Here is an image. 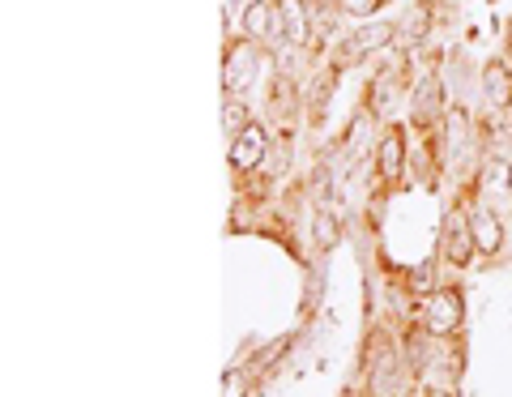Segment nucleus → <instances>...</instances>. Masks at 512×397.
Returning <instances> with one entry per match:
<instances>
[{
	"label": "nucleus",
	"instance_id": "obj_13",
	"mask_svg": "<svg viewBox=\"0 0 512 397\" xmlns=\"http://www.w3.org/2000/svg\"><path fill=\"white\" fill-rule=\"evenodd\" d=\"M406 351H410V368L423 372V368H427V329H414V333H410V346H406Z\"/></svg>",
	"mask_w": 512,
	"mask_h": 397
},
{
	"label": "nucleus",
	"instance_id": "obj_4",
	"mask_svg": "<svg viewBox=\"0 0 512 397\" xmlns=\"http://www.w3.org/2000/svg\"><path fill=\"white\" fill-rule=\"evenodd\" d=\"M427 329L431 333H457L461 329V291H453V287L431 291V299H427Z\"/></svg>",
	"mask_w": 512,
	"mask_h": 397
},
{
	"label": "nucleus",
	"instance_id": "obj_7",
	"mask_svg": "<svg viewBox=\"0 0 512 397\" xmlns=\"http://www.w3.org/2000/svg\"><path fill=\"white\" fill-rule=\"evenodd\" d=\"M376 167H380V176H402V167H406V137L402 129H389L380 137V150H376Z\"/></svg>",
	"mask_w": 512,
	"mask_h": 397
},
{
	"label": "nucleus",
	"instance_id": "obj_17",
	"mask_svg": "<svg viewBox=\"0 0 512 397\" xmlns=\"http://www.w3.org/2000/svg\"><path fill=\"white\" fill-rule=\"evenodd\" d=\"M461 137H466V116H457V111H453V116H448V137H444V146L457 150Z\"/></svg>",
	"mask_w": 512,
	"mask_h": 397
},
{
	"label": "nucleus",
	"instance_id": "obj_8",
	"mask_svg": "<svg viewBox=\"0 0 512 397\" xmlns=\"http://www.w3.org/2000/svg\"><path fill=\"white\" fill-rule=\"evenodd\" d=\"M470 231H474V244L483 252H500L504 248V227H500V218H495L487 205H478V210L470 214Z\"/></svg>",
	"mask_w": 512,
	"mask_h": 397
},
{
	"label": "nucleus",
	"instance_id": "obj_15",
	"mask_svg": "<svg viewBox=\"0 0 512 397\" xmlns=\"http://www.w3.org/2000/svg\"><path fill=\"white\" fill-rule=\"evenodd\" d=\"M487 90H491V99H508V73H504V65H491L487 69Z\"/></svg>",
	"mask_w": 512,
	"mask_h": 397
},
{
	"label": "nucleus",
	"instance_id": "obj_9",
	"mask_svg": "<svg viewBox=\"0 0 512 397\" xmlns=\"http://www.w3.org/2000/svg\"><path fill=\"white\" fill-rule=\"evenodd\" d=\"M278 13H282V30H286V39H291V43H303V39H308L312 22H308V9H303V0H282Z\"/></svg>",
	"mask_w": 512,
	"mask_h": 397
},
{
	"label": "nucleus",
	"instance_id": "obj_10",
	"mask_svg": "<svg viewBox=\"0 0 512 397\" xmlns=\"http://www.w3.org/2000/svg\"><path fill=\"white\" fill-rule=\"evenodd\" d=\"M274 13H278V5H269V0H256V5H248V13H244L248 39H265V43H269V30H274Z\"/></svg>",
	"mask_w": 512,
	"mask_h": 397
},
{
	"label": "nucleus",
	"instance_id": "obj_2",
	"mask_svg": "<svg viewBox=\"0 0 512 397\" xmlns=\"http://www.w3.org/2000/svg\"><path fill=\"white\" fill-rule=\"evenodd\" d=\"M440 248H444V261H448V265H457V269L470 265V257L478 252L474 231H470V214H461V210H448V214H444Z\"/></svg>",
	"mask_w": 512,
	"mask_h": 397
},
{
	"label": "nucleus",
	"instance_id": "obj_3",
	"mask_svg": "<svg viewBox=\"0 0 512 397\" xmlns=\"http://www.w3.org/2000/svg\"><path fill=\"white\" fill-rule=\"evenodd\" d=\"M256 65H261V52H256V39H239L227 47V60H222V86L231 94L244 90L252 77H256Z\"/></svg>",
	"mask_w": 512,
	"mask_h": 397
},
{
	"label": "nucleus",
	"instance_id": "obj_14",
	"mask_svg": "<svg viewBox=\"0 0 512 397\" xmlns=\"http://www.w3.org/2000/svg\"><path fill=\"white\" fill-rule=\"evenodd\" d=\"M316 244L320 248L338 244V218H333V214H316Z\"/></svg>",
	"mask_w": 512,
	"mask_h": 397
},
{
	"label": "nucleus",
	"instance_id": "obj_11",
	"mask_svg": "<svg viewBox=\"0 0 512 397\" xmlns=\"http://www.w3.org/2000/svg\"><path fill=\"white\" fill-rule=\"evenodd\" d=\"M389 39H393V26H367L346 43V56H367V52H376V47H384Z\"/></svg>",
	"mask_w": 512,
	"mask_h": 397
},
{
	"label": "nucleus",
	"instance_id": "obj_12",
	"mask_svg": "<svg viewBox=\"0 0 512 397\" xmlns=\"http://www.w3.org/2000/svg\"><path fill=\"white\" fill-rule=\"evenodd\" d=\"M483 184L495 188V193H508V188H512V167L504 163V158H495V163L483 167Z\"/></svg>",
	"mask_w": 512,
	"mask_h": 397
},
{
	"label": "nucleus",
	"instance_id": "obj_5",
	"mask_svg": "<svg viewBox=\"0 0 512 397\" xmlns=\"http://www.w3.org/2000/svg\"><path fill=\"white\" fill-rule=\"evenodd\" d=\"M265 150H269V133L261 129V124H248V129H239L235 141H231V167L252 171L265 158Z\"/></svg>",
	"mask_w": 512,
	"mask_h": 397
},
{
	"label": "nucleus",
	"instance_id": "obj_21",
	"mask_svg": "<svg viewBox=\"0 0 512 397\" xmlns=\"http://www.w3.org/2000/svg\"><path fill=\"white\" fill-rule=\"evenodd\" d=\"M427 397H453V393H448V389H427Z\"/></svg>",
	"mask_w": 512,
	"mask_h": 397
},
{
	"label": "nucleus",
	"instance_id": "obj_16",
	"mask_svg": "<svg viewBox=\"0 0 512 397\" xmlns=\"http://www.w3.org/2000/svg\"><path fill=\"white\" fill-rule=\"evenodd\" d=\"M222 124H227V129H248V107L244 103H227V111H222Z\"/></svg>",
	"mask_w": 512,
	"mask_h": 397
},
{
	"label": "nucleus",
	"instance_id": "obj_20",
	"mask_svg": "<svg viewBox=\"0 0 512 397\" xmlns=\"http://www.w3.org/2000/svg\"><path fill=\"white\" fill-rule=\"evenodd\" d=\"M333 82H338V73H329V77H320L316 90H312V103H325L329 94H333Z\"/></svg>",
	"mask_w": 512,
	"mask_h": 397
},
{
	"label": "nucleus",
	"instance_id": "obj_1",
	"mask_svg": "<svg viewBox=\"0 0 512 397\" xmlns=\"http://www.w3.org/2000/svg\"><path fill=\"white\" fill-rule=\"evenodd\" d=\"M410 372L402 359H397L393 346H380L376 351V363H372V376H367V393L372 397H402L406 385H410Z\"/></svg>",
	"mask_w": 512,
	"mask_h": 397
},
{
	"label": "nucleus",
	"instance_id": "obj_18",
	"mask_svg": "<svg viewBox=\"0 0 512 397\" xmlns=\"http://www.w3.org/2000/svg\"><path fill=\"white\" fill-rule=\"evenodd\" d=\"M410 291H431V265H419V269H410Z\"/></svg>",
	"mask_w": 512,
	"mask_h": 397
},
{
	"label": "nucleus",
	"instance_id": "obj_19",
	"mask_svg": "<svg viewBox=\"0 0 512 397\" xmlns=\"http://www.w3.org/2000/svg\"><path fill=\"white\" fill-rule=\"evenodd\" d=\"M342 9H346V13H355V18H367V13H376V9H380V0H342Z\"/></svg>",
	"mask_w": 512,
	"mask_h": 397
},
{
	"label": "nucleus",
	"instance_id": "obj_6",
	"mask_svg": "<svg viewBox=\"0 0 512 397\" xmlns=\"http://www.w3.org/2000/svg\"><path fill=\"white\" fill-rule=\"evenodd\" d=\"M410 111H414V124H423V129H431V124L444 116V90H440V77H423V82L414 86Z\"/></svg>",
	"mask_w": 512,
	"mask_h": 397
}]
</instances>
